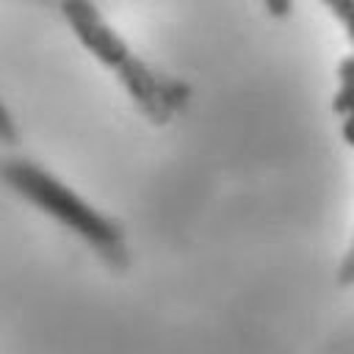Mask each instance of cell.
Listing matches in <instances>:
<instances>
[{"label":"cell","instance_id":"cell-1","mask_svg":"<svg viewBox=\"0 0 354 354\" xmlns=\"http://www.w3.org/2000/svg\"><path fill=\"white\" fill-rule=\"evenodd\" d=\"M61 11L69 19L72 30L80 36V41L122 77L124 88L138 100V105L152 119L160 122L183 105V100L188 97V86L174 77L152 72L138 55L130 53L124 39L102 19V14L91 3H64Z\"/></svg>","mask_w":354,"mask_h":354},{"label":"cell","instance_id":"cell-6","mask_svg":"<svg viewBox=\"0 0 354 354\" xmlns=\"http://www.w3.org/2000/svg\"><path fill=\"white\" fill-rule=\"evenodd\" d=\"M340 279H343V282H351V279H354V249H351V254H348V260H346V266H343V271H340Z\"/></svg>","mask_w":354,"mask_h":354},{"label":"cell","instance_id":"cell-3","mask_svg":"<svg viewBox=\"0 0 354 354\" xmlns=\"http://www.w3.org/2000/svg\"><path fill=\"white\" fill-rule=\"evenodd\" d=\"M335 111L340 116V133L348 147H354V55H343L337 64V94Z\"/></svg>","mask_w":354,"mask_h":354},{"label":"cell","instance_id":"cell-7","mask_svg":"<svg viewBox=\"0 0 354 354\" xmlns=\"http://www.w3.org/2000/svg\"><path fill=\"white\" fill-rule=\"evenodd\" d=\"M266 8H268L271 14H288V11H290L288 3H266Z\"/></svg>","mask_w":354,"mask_h":354},{"label":"cell","instance_id":"cell-5","mask_svg":"<svg viewBox=\"0 0 354 354\" xmlns=\"http://www.w3.org/2000/svg\"><path fill=\"white\" fill-rule=\"evenodd\" d=\"M0 138H3V141H14V138H17L14 122H11V116H8V111H6L3 102H0Z\"/></svg>","mask_w":354,"mask_h":354},{"label":"cell","instance_id":"cell-2","mask_svg":"<svg viewBox=\"0 0 354 354\" xmlns=\"http://www.w3.org/2000/svg\"><path fill=\"white\" fill-rule=\"evenodd\" d=\"M0 174L25 199H30L36 207L47 210L50 216H55L61 224L72 227L80 238H86L91 246H97L108 260L124 257L122 230L111 218L97 213L88 202H83L72 188L58 183L50 171H44L36 163H28V160H8V163H3Z\"/></svg>","mask_w":354,"mask_h":354},{"label":"cell","instance_id":"cell-4","mask_svg":"<svg viewBox=\"0 0 354 354\" xmlns=\"http://www.w3.org/2000/svg\"><path fill=\"white\" fill-rule=\"evenodd\" d=\"M326 6H329V11L343 22L346 33H348L351 41H354V3H351V0H329Z\"/></svg>","mask_w":354,"mask_h":354}]
</instances>
